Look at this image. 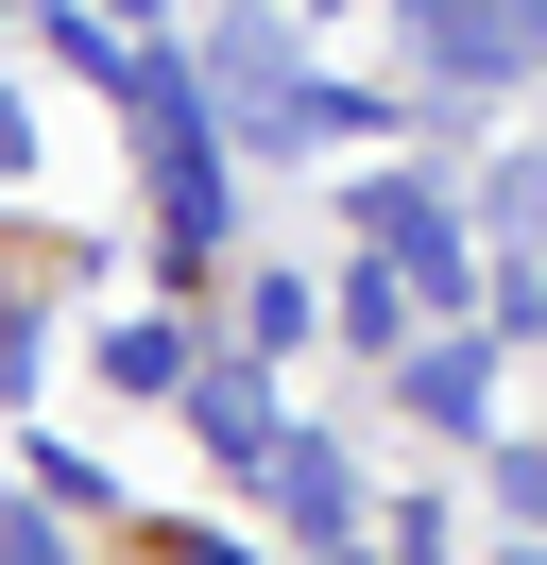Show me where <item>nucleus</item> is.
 Wrapping results in <instances>:
<instances>
[{
    "label": "nucleus",
    "mask_w": 547,
    "mask_h": 565,
    "mask_svg": "<svg viewBox=\"0 0 547 565\" xmlns=\"http://www.w3.org/2000/svg\"><path fill=\"white\" fill-rule=\"evenodd\" d=\"M86 18H120V35H154V0H86Z\"/></svg>",
    "instance_id": "dca6fc26"
},
{
    "label": "nucleus",
    "mask_w": 547,
    "mask_h": 565,
    "mask_svg": "<svg viewBox=\"0 0 547 565\" xmlns=\"http://www.w3.org/2000/svg\"><path fill=\"white\" fill-rule=\"evenodd\" d=\"M171 565H257V548H171Z\"/></svg>",
    "instance_id": "f3484780"
},
{
    "label": "nucleus",
    "mask_w": 547,
    "mask_h": 565,
    "mask_svg": "<svg viewBox=\"0 0 547 565\" xmlns=\"http://www.w3.org/2000/svg\"><path fill=\"white\" fill-rule=\"evenodd\" d=\"M496 497H513V514L547 531V446H496Z\"/></svg>",
    "instance_id": "ddd939ff"
},
{
    "label": "nucleus",
    "mask_w": 547,
    "mask_h": 565,
    "mask_svg": "<svg viewBox=\"0 0 547 565\" xmlns=\"http://www.w3.org/2000/svg\"><path fill=\"white\" fill-rule=\"evenodd\" d=\"M394 18L444 86H530L547 70V0H394Z\"/></svg>",
    "instance_id": "f03ea898"
},
{
    "label": "nucleus",
    "mask_w": 547,
    "mask_h": 565,
    "mask_svg": "<svg viewBox=\"0 0 547 565\" xmlns=\"http://www.w3.org/2000/svg\"><path fill=\"white\" fill-rule=\"evenodd\" d=\"M410 412L444 428V446H496V326H444V343H394Z\"/></svg>",
    "instance_id": "7ed1b4c3"
},
{
    "label": "nucleus",
    "mask_w": 547,
    "mask_h": 565,
    "mask_svg": "<svg viewBox=\"0 0 547 565\" xmlns=\"http://www.w3.org/2000/svg\"><path fill=\"white\" fill-rule=\"evenodd\" d=\"M360 138H394V104H376V86H325V70H291L239 120V154H360Z\"/></svg>",
    "instance_id": "20e7f679"
},
{
    "label": "nucleus",
    "mask_w": 547,
    "mask_h": 565,
    "mask_svg": "<svg viewBox=\"0 0 547 565\" xmlns=\"http://www.w3.org/2000/svg\"><path fill=\"white\" fill-rule=\"evenodd\" d=\"M0 172H34V104H18V86H0Z\"/></svg>",
    "instance_id": "2eb2a0df"
},
{
    "label": "nucleus",
    "mask_w": 547,
    "mask_h": 565,
    "mask_svg": "<svg viewBox=\"0 0 547 565\" xmlns=\"http://www.w3.org/2000/svg\"><path fill=\"white\" fill-rule=\"evenodd\" d=\"M308 565H376V548H342V531H325V548H308Z\"/></svg>",
    "instance_id": "a211bd4d"
},
{
    "label": "nucleus",
    "mask_w": 547,
    "mask_h": 565,
    "mask_svg": "<svg viewBox=\"0 0 547 565\" xmlns=\"http://www.w3.org/2000/svg\"><path fill=\"white\" fill-rule=\"evenodd\" d=\"M342 326H360V343H376V360H394V343H410V275H394V257H376V275H360V291H342Z\"/></svg>",
    "instance_id": "9b49d317"
},
{
    "label": "nucleus",
    "mask_w": 547,
    "mask_h": 565,
    "mask_svg": "<svg viewBox=\"0 0 547 565\" xmlns=\"http://www.w3.org/2000/svg\"><path fill=\"white\" fill-rule=\"evenodd\" d=\"M479 241H547V154H496V172H479Z\"/></svg>",
    "instance_id": "1a4fd4ad"
},
{
    "label": "nucleus",
    "mask_w": 547,
    "mask_h": 565,
    "mask_svg": "<svg viewBox=\"0 0 547 565\" xmlns=\"http://www.w3.org/2000/svg\"><path fill=\"white\" fill-rule=\"evenodd\" d=\"M308 309H325L308 275H257V291H239V343H257V360H291V343H308Z\"/></svg>",
    "instance_id": "9d476101"
},
{
    "label": "nucleus",
    "mask_w": 547,
    "mask_h": 565,
    "mask_svg": "<svg viewBox=\"0 0 547 565\" xmlns=\"http://www.w3.org/2000/svg\"><path fill=\"white\" fill-rule=\"evenodd\" d=\"M189 428H205L223 462H257V446H274V360H257V343H239V360H189Z\"/></svg>",
    "instance_id": "0eeeda50"
},
{
    "label": "nucleus",
    "mask_w": 547,
    "mask_h": 565,
    "mask_svg": "<svg viewBox=\"0 0 547 565\" xmlns=\"http://www.w3.org/2000/svg\"><path fill=\"white\" fill-rule=\"evenodd\" d=\"M376 565H462V514H428V497H410V514H376Z\"/></svg>",
    "instance_id": "f8f14e48"
},
{
    "label": "nucleus",
    "mask_w": 547,
    "mask_h": 565,
    "mask_svg": "<svg viewBox=\"0 0 547 565\" xmlns=\"http://www.w3.org/2000/svg\"><path fill=\"white\" fill-rule=\"evenodd\" d=\"M360 241L410 275V309H462V291H479V223L444 206L428 172H360Z\"/></svg>",
    "instance_id": "f257e3e1"
},
{
    "label": "nucleus",
    "mask_w": 547,
    "mask_h": 565,
    "mask_svg": "<svg viewBox=\"0 0 547 565\" xmlns=\"http://www.w3.org/2000/svg\"><path fill=\"white\" fill-rule=\"evenodd\" d=\"M0 565H68V548H52V514H0Z\"/></svg>",
    "instance_id": "4468645a"
},
{
    "label": "nucleus",
    "mask_w": 547,
    "mask_h": 565,
    "mask_svg": "<svg viewBox=\"0 0 547 565\" xmlns=\"http://www.w3.org/2000/svg\"><path fill=\"white\" fill-rule=\"evenodd\" d=\"M189 70H205V120L239 138V120H257L274 86H291V18H274V0H239V18H223L205 52H189Z\"/></svg>",
    "instance_id": "39448f33"
},
{
    "label": "nucleus",
    "mask_w": 547,
    "mask_h": 565,
    "mask_svg": "<svg viewBox=\"0 0 547 565\" xmlns=\"http://www.w3.org/2000/svg\"><path fill=\"white\" fill-rule=\"evenodd\" d=\"M239 480H257L274 514H291V548H325V531H360V480H342V446H308V428H274V446L239 462Z\"/></svg>",
    "instance_id": "423d86ee"
},
{
    "label": "nucleus",
    "mask_w": 547,
    "mask_h": 565,
    "mask_svg": "<svg viewBox=\"0 0 547 565\" xmlns=\"http://www.w3.org/2000/svg\"><path fill=\"white\" fill-rule=\"evenodd\" d=\"M103 394H189V326H103Z\"/></svg>",
    "instance_id": "6e6552de"
}]
</instances>
